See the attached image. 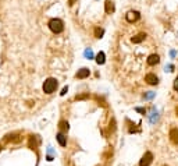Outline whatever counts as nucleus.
Segmentation results:
<instances>
[{"label": "nucleus", "mask_w": 178, "mask_h": 166, "mask_svg": "<svg viewBox=\"0 0 178 166\" xmlns=\"http://www.w3.org/2000/svg\"><path fill=\"white\" fill-rule=\"evenodd\" d=\"M57 85H59V83H57L56 78L50 77V78H47V80L43 83V92L47 94V95H50V94H53L54 91H56Z\"/></svg>", "instance_id": "obj_1"}, {"label": "nucleus", "mask_w": 178, "mask_h": 166, "mask_svg": "<svg viewBox=\"0 0 178 166\" xmlns=\"http://www.w3.org/2000/svg\"><path fill=\"white\" fill-rule=\"evenodd\" d=\"M49 28L52 32L60 34V32H63V30H64V23L61 20H59V18H52L49 21Z\"/></svg>", "instance_id": "obj_2"}, {"label": "nucleus", "mask_w": 178, "mask_h": 166, "mask_svg": "<svg viewBox=\"0 0 178 166\" xmlns=\"http://www.w3.org/2000/svg\"><path fill=\"white\" fill-rule=\"evenodd\" d=\"M152 162H153V154L148 151V152H145V155L141 158V161H139V166H149Z\"/></svg>", "instance_id": "obj_3"}, {"label": "nucleus", "mask_w": 178, "mask_h": 166, "mask_svg": "<svg viewBox=\"0 0 178 166\" xmlns=\"http://www.w3.org/2000/svg\"><path fill=\"white\" fill-rule=\"evenodd\" d=\"M125 18H127V21H128V23H135V21L139 20V13H138V11L131 10V11H128V13L125 14Z\"/></svg>", "instance_id": "obj_4"}, {"label": "nucleus", "mask_w": 178, "mask_h": 166, "mask_svg": "<svg viewBox=\"0 0 178 166\" xmlns=\"http://www.w3.org/2000/svg\"><path fill=\"white\" fill-rule=\"evenodd\" d=\"M145 81L149 84V85H157V84H159V78H157V76H155L153 73L146 74Z\"/></svg>", "instance_id": "obj_5"}, {"label": "nucleus", "mask_w": 178, "mask_h": 166, "mask_svg": "<svg viewBox=\"0 0 178 166\" xmlns=\"http://www.w3.org/2000/svg\"><path fill=\"white\" fill-rule=\"evenodd\" d=\"M89 74H91V71H89V69H86V67H84V69L78 70V73L75 74L77 78H79V80H82V78H86V77H89Z\"/></svg>", "instance_id": "obj_6"}, {"label": "nucleus", "mask_w": 178, "mask_h": 166, "mask_svg": "<svg viewBox=\"0 0 178 166\" xmlns=\"http://www.w3.org/2000/svg\"><path fill=\"white\" fill-rule=\"evenodd\" d=\"M160 62V57H159V55H150V56L148 57V64L149 66H156V64Z\"/></svg>", "instance_id": "obj_7"}, {"label": "nucleus", "mask_w": 178, "mask_h": 166, "mask_svg": "<svg viewBox=\"0 0 178 166\" xmlns=\"http://www.w3.org/2000/svg\"><path fill=\"white\" fill-rule=\"evenodd\" d=\"M170 140H171V143L178 145V129H171L170 131Z\"/></svg>", "instance_id": "obj_8"}, {"label": "nucleus", "mask_w": 178, "mask_h": 166, "mask_svg": "<svg viewBox=\"0 0 178 166\" xmlns=\"http://www.w3.org/2000/svg\"><path fill=\"white\" fill-rule=\"evenodd\" d=\"M104 10H106V13L107 14H111V13H114V3H113L111 0H107L104 3Z\"/></svg>", "instance_id": "obj_9"}, {"label": "nucleus", "mask_w": 178, "mask_h": 166, "mask_svg": "<svg viewBox=\"0 0 178 166\" xmlns=\"http://www.w3.org/2000/svg\"><path fill=\"white\" fill-rule=\"evenodd\" d=\"M59 129H60V131H61V133H67V131H68V129H70L68 122H66V120H60Z\"/></svg>", "instance_id": "obj_10"}, {"label": "nucleus", "mask_w": 178, "mask_h": 166, "mask_svg": "<svg viewBox=\"0 0 178 166\" xmlns=\"http://www.w3.org/2000/svg\"><path fill=\"white\" fill-rule=\"evenodd\" d=\"M145 38H146V34L141 32V34H138V35H135L131 41H132V43H141L142 41H145Z\"/></svg>", "instance_id": "obj_11"}, {"label": "nucleus", "mask_w": 178, "mask_h": 166, "mask_svg": "<svg viewBox=\"0 0 178 166\" xmlns=\"http://www.w3.org/2000/svg\"><path fill=\"white\" fill-rule=\"evenodd\" d=\"M56 138H57V141H59V144H60L61 147H66V145H67V137L64 136L63 133H59V134L56 136Z\"/></svg>", "instance_id": "obj_12"}, {"label": "nucleus", "mask_w": 178, "mask_h": 166, "mask_svg": "<svg viewBox=\"0 0 178 166\" xmlns=\"http://www.w3.org/2000/svg\"><path fill=\"white\" fill-rule=\"evenodd\" d=\"M4 141L6 143H10V141H13V143H17V141H20V137H18V134H9V136H6V138H4Z\"/></svg>", "instance_id": "obj_13"}, {"label": "nucleus", "mask_w": 178, "mask_h": 166, "mask_svg": "<svg viewBox=\"0 0 178 166\" xmlns=\"http://www.w3.org/2000/svg\"><path fill=\"white\" fill-rule=\"evenodd\" d=\"M106 62V55L103 52H99V53L96 55V63L98 64H103Z\"/></svg>", "instance_id": "obj_14"}, {"label": "nucleus", "mask_w": 178, "mask_h": 166, "mask_svg": "<svg viewBox=\"0 0 178 166\" xmlns=\"http://www.w3.org/2000/svg\"><path fill=\"white\" fill-rule=\"evenodd\" d=\"M36 147H38V143H36V138L35 137H31L29 138V148L31 150H36Z\"/></svg>", "instance_id": "obj_15"}, {"label": "nucleus", "mask_w": 178, "mask_h": 166, "mask_svg": "<svg viewBox=\"0 0 178 166\" xmlns=\"http://www.w3.org/2000/svg\"><path fill=\"white\" fill-rule=\"evenodd\" d=\"M103 34H104V31H103L102 28H99V27L95 28V37H96V38H102V37H103Z\"/></svg>", "instance_id": "obj_16"}, {"label": "nucleus", "mask_w": 178, "mask_h": 166, "mask_svg": "<svg viewBox=\"0 0 178 166\" xmlns=\"http://www.w3.org/2000/svg\"><path fill=\"white\" fill-rule=\"evenodd\" d=\"M86 98H89V94H82V95H77L75 99H77V101H82V99H86Z\"/></svg>", "instance_id": "obj_17"}, {"label": "nucleus", "mask_w": 178, "mask_h": 166, "mask_svg": "<svg viewBox=\"0 0 178 166\" xmlns=\"http://www.w3.org/2000/svg\"><path fill=\"white\" fill-rule=\"evenodd\" d=\"M85 57H88V59H92V57H93L92 50H91V49H86L85 50Z\"/></svg>", "instance_id": "obj_18"}, {"label": "nucleus", "mask_w": 178, "mask_h": 166, "mask_svg": "<svg viewBox=\"0 0 178 166\" xmlns=\"http://www.w3.org/2000/svg\"><path fill=\"white\" fill-rule=\"evenodd\" d=\"M174 90L178 92V77H177V78L174 80Z\"/></svg>", "instance_id": "obj_19"}, {"label": "nucleus", "mask_w": 178, "mask_h": 166, "mask_svg": "<svg viewBox=\"0 0 178 166\" xmlns=\"http://www.w3.org/2000/svg\"><path fill=\"white\" fill-rule=\"evenodd\" d=\"M66 92H67V87H66V88H63V91H61V95H66Z\"/></svg>", "instance_id": "obj_20"}, {"label": "nucleus", "mask_w": 178, "mask_h": 166, "mask_svg": "<svg viewBox=\"0 0 178 166\" xmlns=\"http://www.w3.org/2000/svg\"><path fill=\"white\" fill-rule=\"evenodd\" d=\"M175 113H177V116H178V106L175 108Z\"/></svg>", "instance_id": "obj_21"}, {"label": "nucleus", "mask_w": 178, "mask_h": 166, "mask_svg": "<svg viewBox=\"0 0 178 166\" xmlns=\"http://www.w3.org/2000/svg\"><path fill=\"white\" fill-rule=\"evenodd\" d=\"M0 151H2V145H0Z\"/></svg>", "instance_id": "obj_22"}, {"label": "nucleus", "mask_w": 178, "mask_h": 166, "mask_svg": "<svg viewBox=\"0 0 178 166\" xmlns=\"http://www.w3.org/2000/svg\"><path fill=\"white\" fill-rule=\"evenodd\" d=\"M163 166H167V165H163Z\"/></svg>", "instance_id": "obj_23"}]
</instances>
